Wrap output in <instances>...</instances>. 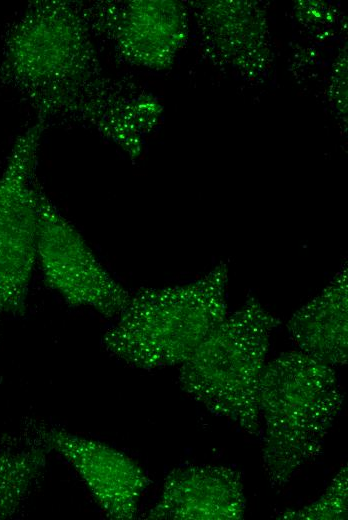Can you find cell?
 Here are the masks:
<instances>
[{
  "label": "cell",
  "mask_w": 348,
  "mask_h": 520,
  "mask_svg": "<svg viewBox=\"0 0 348 520\" xmlns=\"http://www.w3.org/2000/svg\"><path fill=\"white\" fill-rule=\"evenodd\" d=\"M84 7L36 1L8 30L0 81L49 116L68 117L118 141L119 99L104 73Z\"/></svg>",
  "instance_id": "obj_1"
},
{
  "label": "cell",
  "mask_w": 348,
  "mask_h": 520,
  "mask_svg": "<svg viewBox=\"0 0 348 520\" xmlns=\"http://www.w3.org/2000/svg\"><path fill=\"white\" fill-rule=\"evenodd\" d=\"M258 388L264 471L283 487L321 454L344 396L334 367L298 349L266 362Z\"/></svg>",
  "instance_id": "obj_2"
},
{
  "label": "cell",
  "mask_w": 348,
  "mask_h": 520,
  "mask_svg": "<svg viewBox=\"0 0 348 520\" xmlns=\"http://www.w3.org/2000/svg\"><path fill=\"white\" fill-rule=\"evenodd\" d=\"M227 284L221 263L188 283L143 288L131 294L102 345L135 368L181 366L229 313Z\"/></svg>",
  "instance_id": "obj_3"
},
{
  "label": "cell",
  "mask_w": 348,
  "mask_h": 520,
  "mask_svg": "<svg viewBox=\"0 0 348 520\" xmlns=\"http://www.w3.org/2000/svg\"><path fill=\"white\" fill-rule=\"evenodd\" d=\"M280 320L254 297L208 334L179 369L182 390L211 413L258 435V387Z\"/></svg>",
  "instance_id": "obj_4"
},
{
  "label": "cell",
  "mask_w": 348,
  "mask_h": 520,
  "mask_svg": "<svg viewBox=\"0 0 348 520\" xmlns=\"http://www.w3.org/2000/svg\"><path fill=\"white\" fill-rule=\"evenodd\" d=\"M45 121L15 141L0 176V311L25 310L37 264L39 205L42 190L35 177L37 150Z\"/></svg>",
  "instance_id": "obj_5"
},
{
  "label": "cell",
  "mask_w": 348,
  "mask_h": 520,
  "mask_svg": "<svg viewBox=\"0 0 348 520\" xmlns=\"http://www.w3.org/2000/svg\"><path fill=\"white\" fill-rule=\"evenodd\" d=\"M37 265L47 286L72 307L116 318L131 293L99 261L79 231L41 193Z\"/></svg>",
  "instance_id": "obj_6"
},
{
  "label": "cell",
  "mask_w": 348,
  "mask_h": 520,
  "mask_svg": "<svg viewBox=\"0 0 348 520\" xmlns=\"http://www.w3.org/2000/svg\"><path fill=\"white\" fill-rule=\"evenodd\" d=\"M38 430L46 449L62 456L74 468L107 517H136L151 480L132 458L105 443L61 428L41 426Z\"/></svg>",
  "instance_id": "obj_7"
},
{
  "label": "cell",
  "mask_w": 348,
  "mask_h": 520,
  "mask_svg": "<svg viewBox=\"0 0 348 520\" xmlns=\"http://www.w3.org/2000/svg\"><path fill=\"white\" fill-rule=\"evenodd\" d=\"M246 498L241 473L223 465H189L170 471L146 518L239 520Z\"/></svg>",
  "instance_id": "obj_8"
},
{
  "label": "cell",
  "mask_w": 348,
  "mask_h": 520,
  "mask_svg": "<svg viewBox=\"0 0 348 520\" xmlns=\"http://www.w3.org/2000/svg\"><path fill=\"white\" fill-rule=\"evenodd\" d=\"M298 350L331 366L348 356V269L345 263L331 281L287 323Z\"/></svg>",
  "instance_id": "obj_9"
},
{
  "label": "cell",
  "mask_w": 348,
  "mask_h": 520,
  "mask_svg": "<svg viewBox=\"0 0 348 520\" xmlns=\"http://www.w3.org/2000/svg\"><path fill=\"white\" fill-rule=\"evenodd\" d=\"M348 469L344 465L330 485L313 502L295 510H285L280 519L290 520H344L348 517Z\"/></svg>",
  "instance_id": "obj_10"
}]
</instances>
